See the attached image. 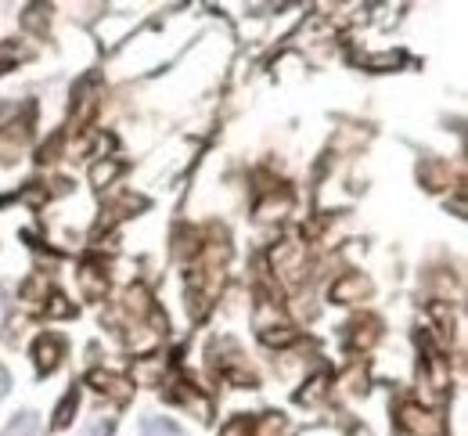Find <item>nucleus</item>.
Segmentation results:
<instances>
[{
    "mask_svg": "<svg viewBox=\"0 0 468 436\" xmlns=\"http://www.w3.org/2000/svg\"><path fill=\"white\" fill-rule=\"evenodd\" d=\"M4 314H7V300H4V292H0V324H4Z\"/></svg>",
    "mask_w": 468,
    "mask_h": 436,
    "instance_id": "nucleus-3",
    "label": "nucleus"
},
{
    "mask_svg": "<svg viewBox=\"0 0 468 436\" xmlns=\"http://www.w3.org/2000/svg\"><path fill=\"white\" fill-rule=\"evenodd\" d=\"M4 393H7V372L0 368V397H4Z\"/></svg>",
    "mask_w": 468,
    "mask_h": 436,
    "instance_id": "nucleus-2",
    "label": "nucleus"
},
{
    "mask_svg": "<svg viewBox=\"0 0 468 436\" xmlns=\"http://www.w3.org/2000/svg\"><path fill=\"white\" fill-rule=\"evenodd\" d=\"M144 436H184L170 419H148L144 422Z\"/></svg>",
    "mask_w": 468,
    "mask_h": 436,
    "instance_id": "nucleus-1",
    "label": "nucleus"
}]
</instances>
